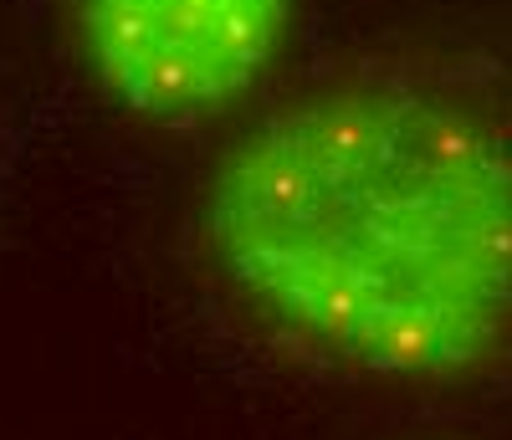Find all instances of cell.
Returning <instances> with one entry per match:
<instances>
[{
    "mask_svg": "<svg viewBox=\"0 0 512 440\" xmlns=\"http://www.w3.org/2000/svg\"><path fill=\"white\" fill-rule=\"evenodd\" d=\"M195 251L231 313L313 369L487 384L512 369V113L436 62L333 67L210 164Z\"/></svg>",
    "mask_w": 512,
    "mask_h": 440,
    "instance_id": "obj_1",
    "label": "cell"
},
{
    "mask_svg": "<svg viewBox=\"0 0 512 440\" xmlns=\"http://www.w3.org/2000/svg\"><path fill=\"white\" fill-rule=\"evenodd\" d=\"M88 82L128 118L190 128L256 93L297 0H52Z\"/></svg>",
    "mask_w": 512,
    "mask_h": 440,
    "instance_id": "obj_2",
    "label": "cell"
}]
</instances>
